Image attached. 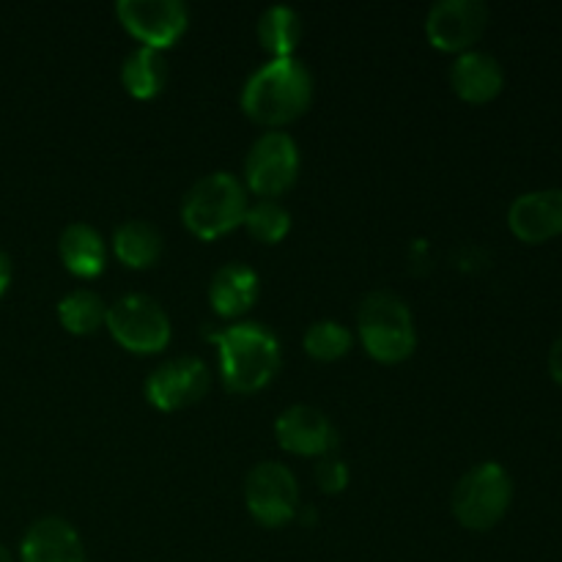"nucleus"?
I'll return each instance as SVG.
<instances>
[{
    "mask_svg": "<svg viewBox=\"0 0 562 562\" xmlns=\"http://www.w3.org/2000/svg\"><path fill=\"white\" fill-rule=\"evenodd\" d=\"M247 187L228 170H214L187 190L181 201V220L198 239L212 241L245 223Z\"/></svg>",
    "mask_w": 562,
    "mask_h": 562,
    "instance_id": "3",
    "label": "nucleus"
},
{
    "mask_svg": "<svg viewBox=\"0 0 562 562\" xmlns=\"http://www.w3.org/2000/svg\"><path fill=\"white\" fill-rule=\"evenodd\" d=\"M357 329L368 355L384 366H395L415 355L417 329L409 305L393 291H373L362 300Z\"/></svg>",
    "mask_w": 562,
    "mask_h": 562,
    "instance_id": "4",
    "label": "nucleus"
},
{
    "mask_svg": "<svg viewBox=\"0 0 562 562\" xmlns=\"http://www.w3.org/2000/svg\"><path fill=\"white\" fill-rule=\"evenodd\" d=\"M274 437L285 453L307 456V459H324L338 448V428L316 406L296 404L289 406L274 420Z\"/></svg>",
    "mask_w": 562,
    "mask_h": 562,
    "instance_id": "12",
    "label": "nucleus"
},
{
    "mask_svg": "<svg viewBox=\"0 0 562 562\" xmlns=\"http://www.w3.org/2000/svg\"><path fill=\"white\" fill-rule=\"evenodd\" d=\"M508 225L516 239L543 245L562 234V190H536L516 198L508 209Z\"/></svg>",
    "mask_w": 562,
    "mask_h": 562,
    "instance_id": "13",
    "label": "nucleus"
},
{
    "mask_svg": "<svg viewBox=\"0 0 562 562\" xmlns=\"http://www.w3.org/2000/svg\"><path fill=\"white\" fill-rule=\"evenodd\" d=\"M58 252L64 267L75 278L93 280L108 267V250H104L102 234L88 223L66 225L58 239Z\"/></svg>",
    "mask_w": 562,
    "mask_h": 562,
    "instance_id": "17",
    "label": "nucleus"
},
{
    "mask_svg": "<svg viewBox=\"0 0 562 562\" xmlns=\"http://www.w3.org/2000/svg\"><path fill=\"white\" fill-rule=\"evenodd\" d=\"M58 318L66 333L93 335L108 318V305L97 291L77 289L58 302Z\"/></svg>",
    "mask_w": 562,
    "mask_h": 562,
    "instance_id": "21",
    "label": "nucleus"
},
{
    "mask_svg": "<svg viewBox=\"0 0 562 562\" xmlns=\"http://www.w3.org/2000/svg\"><path fill=\"white\" fill-rule=\"evenodd\" d=\"M108 333L132 355H159L168 349L173 329L168 313L146 294H126L108 307Z\"/></svg>",
    "mask_w": 562,
    "mask_h": 562,
    "instance_id": "6",
    "label": "nucleus"
},
{
    "mask_svg": "<svg viewBox=\"0 0 562 562\" xmlns=\"http://www.w3.org/2000/svg\"><path fill=\"white\" fill-rule=\"evenodd\" d=\"M450 86H453L456 97L464 102L486 104L503 91V66L494 55L483 53V49H470L456 58L453 69H450Z\"/></svg>",
    "mask_w": 562,
    "mask_h": 562,
    "instance_id": "15",
    "label": "nucleus"
},
{
    "mask_svg": "<svg viewBox=\"0 0 562 562\" xmlns=\"http://www.w3.org/2000/svg\"><path fill=\"white\" fill-rule=\"evenodd\" d=\"M206 362L198 357H176V360L162 362L146 382V398L154 409L159 412H179L187 406L198 404L209 393Z\"/></svg>",
    "mask_w": 562,
    "mask_h": 562,
    "instance_id": "11",
    "label": "nucleus"
},
{
    "mask_svg": "<svg viewBox=\"0 0 562 562\" xmlns=\"http://www.w3.org/2000/svg\"><path fill=\"white\" fill-rule=\"evenodd\" d=\"M22 562H86L80 536L60 516H44L27 527L20 543Z\"/></svg>",
    "mask_w": 562,
    "mask_h": 562,
    "instance_id": "14",
    "label": "nucleus"
},
{
    "mask_svg": "<svg viewBox=\"0 0 562 562\" xmlns=\"http://www.w3.org/2000/svg\"><path fill=\"white\" fill-rule=\"evenodd\" d=\"M549 373H552L554 382L562 384V335L549 349Z\"/></svg>",
    "mask_w": 562,
    "mask_h": 562,
    "instance_id": "25",
    "label": "nucleus"
},
{
    "mask_svg": "<svg viewBox=\"0 0 562 562\" xmlns=\"http://www.w3.org/2000/svg\"><path fill=\"white\" fill-rule=\"evenodd\" d=\"M302 38V16L291 5H272L258 20V42L272 58H294Z\"/></svg>",
    "mask_w": 562,
    "mask_h": 562,
    "instance_id": "20",
    "label": "nucleus"
},
{
    "mask_svg": "<svg viewBox=\"0 0 562 562\" xmlns=\"http://www.w3.org/2000/svg\"><path fill=\"white\" fill-rule=\"evenodd\" d=\"M220 351V379L225 390L250 395L267 387L280 368V344L263 324L241 322L209 335Z\"/></svg>",
    "mask_w": 562,
    "mask_h": 562,
    "instance_id": "2",
    "label": "nucleus"
},
{
    "mask_svg": "<svg viewBox=\"0 0 562 562\" xmlns=\"http://www.w3.org/2000/svg\"><path fill=\"white\" fill-rule=\"evenodd\" d=\"M0 562H14V558H11V552L3 547V543H0Z\"/></svg>",
    "mask_w": 562,
    "mask_h": 562,
    "instance_id": "27",
    "label": "nucleus"
},
{
    "mask_svg": "<svg viewBox=\"0 0 562 562\" xmlns=\"http://www.w3.org/2000/svg\"><path fill=\"white\" fill-rule=\"evenodd\" d=\"M121 82L135 99H154L168 82V60L162 53L148 47L132 49L121 64Z\"/></svg>",
    "mask_w": 562,
    "mask_h": 562,
    "instance_id": "19",
    "label": "nucleus"
},
{
    "mask_svg": "<svg viewBox=\"0 0 562 562\" xmlns=\"http://www.w3.org/2000/svg\"><path fill=\"white\" fill-rule=\"evenodd\" d=\"M316 481L324 494H340L349 486V467L335 456H324L316 464Z\"/></svg>",
    "mask_w": 562,
    "mask_h": 562,
    "instance_id": "24",
    "label": "nucleus"
},
{
    "mask_svg": "<svg viewBox=\"0 0 562 562\" xmlns=\"http://www.w3.org/2000/svg\"><path fill=\"white\" fill-rule=\"evenodd\" d=\"M300 176V148L289 132H267L250 146L245 159L247 190L258 198H280Z\"/></svg>",
    "mask_w": 562,
    "mask_h": 562,
    "instance_id": "7",
    "label": "nucleus"
},
{
    "mask_svg": "<svg viewBox=\"0 0 562 562\" xmlns=\"http://www.w3.org/2000/svg\"><path fill=\"white\" fill-rule=\"evenodd\" d=\"M351 338L349 329L340 322H333V318H324V322H316L307 327L305 338H302V346H305L307 357L318 362H335L340 357H346L351 351Z\"/></svg>",
    "mask_w": 562,
    "mask_h": 562,
    "instance_id": "23",
    "label": "nucleus"
},
{
    "mask_svg": "<svg viewBox=\"0 0 562 562\" xmlns=\"http://www.w3.org/2000/svg\"><path fill=\"white\" fill-rule=\"evenodd\" d=\"M162 234L146 220H130L113 234V252L124 267L148 269L162 256Z\"/></svg>",
    "mask_w": 562,
    "mask_h": 562,
    "instance_id": "18",
    "label": "nucleus"
},
{
    "mask_svg": "<svg viewBox=\"0 0 562 562\" xmlns=\"http://www.w3.org/2000/svg\"><path fill=\"white\" fill-rule=\"evenodd\" d=\"M239 102L256 124L285 126L311 108L313 77L300 58H272L247 77Z\"/></svg>",
    "mask_w": 562,
    "mask_h": 562,
    "instance_id": "1",
    "label": "nucleus"
},
{
    "mask_svg": "<svg viewBox=\"0 0 562 562\" xmlns=\"http://www.w3.org/2000/svg\"><path fill=\"white\" fill-rule=\"evenodd\" d=\"M121 27L148 49H170L190 27L187 5L179 0H119L115 5Z\"/></svg>",
    "mask_w": 562,
    "mask_h": 562,
    "instance_id": "9",
    "label": "nucleus"
},
{
    "mask_svg": "<svg viewBox=\"0 0 562 562\" xmlns=\"http://www.w3.org/2000/svg\"><path fill=\"white\" fill-rule=\"evenodd\" d=\"M245 503L258 525L278 530L300 510V486L294 472L280 461H263L252 467L245 481Z\"/></svg>",
    "mask_w": 562,
    "mask_h": 562,
    "instance_id": "8",
    "label": "nucleus"
},
{
    "mask_svg": "<svg viewBox=\"0 0 562 562\" xmlns=\"http://www.w3.org/2000/svg\"><path fill=\"white\" fill-rule=\"evenodd\" d=\"M488 25V9L481 0H442L426 16V36L442 53H470Z\"/></svg>",
    "mask_w": 562,
    "mask_h": 562,
    "instance_id": "10",
    "label": "nucleus"
},
{
    "mask_svg": "<svg viewBox=\"0 0 562 562\" xmlns=\"http://www.w3.org/2000/svg\"><path fill=\"white\" fill-rule=\"evenodd\" d=\"M514 503V481L497 461L477 464L456 483L453 516L472 532H488L497 527Z\"/></svg>",
    "mask_w": 562,
    "mask_h": 562,
    "instance_id": "5",
    "label": "nucleus"
},
{
    "mask_svg": "<svg viewBox=\"0 0 562 562\" xmlns=\"http://www.w3.org/2000/svg\"><path fill=\"white\" fill-rule=\"evenodd\" d=\"M9 285H11V258L0 250V296L9 291Z\"/></svg>",
    "mask_w": 562,
    "mask_h": 562,
    "instance_id": "26",
    "label": "nucleus"
},
{
    "mask_svg": "<svg viewBox=\"0 0 562 562\" xmlns=\"http://www.w3.org/2000/svg\"><path fill=\"white\" fill-rule=\"evenodd\" d=\"M258 294H261V280H258L256 269L239 261L220 267L209 285L212 311L223 318L245 316L258 302Z\"/></svg>",
    "mask_w": 562,
    "mask_h": 562,
    "instance_id": "16",
    "label": "nucleus"
},
{
    "mask_svg": "<svg viewBox=\"0 0 562 562\" xmlns=\"http://www.w3.org/2000/svg\"><path fill=\"white\" fill-rule=\"evenodd\" d=\"M247 234L261 245H278L289 236L291 231V214L280 201H269V198H258V203L247 206L245 223Z\"/></svg>",
    "mask_w": 562,
    "mask_h": 562,
    "instance_id": "22",
    "label": "nucleus"
}]
</instances>
